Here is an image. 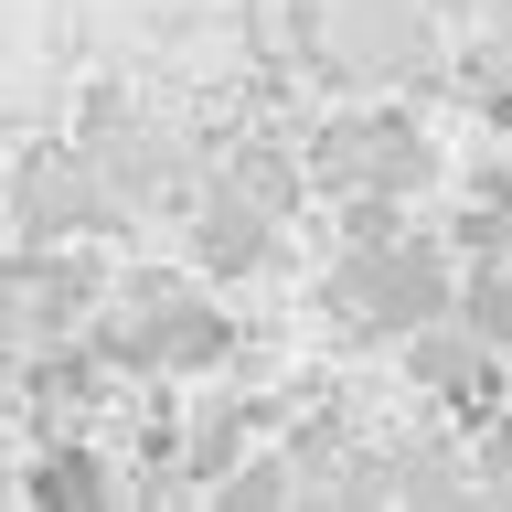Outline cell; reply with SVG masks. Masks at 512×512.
Here are the masks:
<instances>
[{
  "mask_svg": "<svg viewBox=\"0 0 512 512\" xmlns=\"http://www.w3.org/2000/svg\"><path fill=\"white\" fill-rule=\"evenodd\" d=\"M491 352H502V342H491L470 310H459V320L438 310L427 331H406V374L427 384L438 406H480V416H491V406H502V374H491Z\"/></svg>",
  "mask_w": 512,
  "mask_h": 512,
  "instance_id": "cell-7",
  "label": "cell"
},
{
  "mask_svg": "<svg viewBox=\"0 0 512 512\" xmlns=\"http://www.w3.org/2000/svg\"><path fill=\"white\" fill-rule=\"evenodd\" d=\"M107 491H118V470H107V448H96V438H54V448H32V459H22V502L75 512V502H107Z\"/></svg>",
  "mask_w": 512,
  "mask_h": 512,
  "instance_id": "cell-9",
  "label": "cell"
},
{
  "mask_svg": "<svg viewBox=\"0 0 512 512\" xmlns=\"http://www.w3.org/2000/svg\"><path fill=\"white\" fill-rule=\"evenodd\" d=\"M320 310L342 320L352 342H406L448 310V246L438 235H384V246H342V267L320 278Z\"/></svg>",
  "mask_w": 512,
  "mask_h": 512,
  "instance_id": "cell-2",
  "label": "cell"
},
{
  "mask_svg": "<svg viewBox=\"0 0 512 512\" xmlns=\"http://www.w3.org/2000/svg\"><path fill=\"white\" fill-rule=\"evenodd\" d=\"M256 438H267V406H235V395L203 406V416L182 427V480H192V491H224V480L256 459Z\"/></svg>",
  "mask_w": 512,
  "mask_h": 512,
  "instance_id": "cell-8",
  "label": "cell"
},
{
  "mask_svg": "<svg viewBox=\"0 0 512 512\" xmlns=\"http://www.w3.org/2000/svg\"><path fill=\"white\" fill-rule=\"evenodd\" d=\"M96 320V256L75 235L54 246H11V288H0V331H22V342H54V331H86Z\"/></svg>",
  "mask_w": 512,
  "mask_h": 512,
  "instance_id": "cell-5",
  "label": "cell"
},
{
  "mask_svg": "<svg viewBox=\"0 0 512 512\" xmlns=\"http://www.w3.org/2000/svg\"><path fill=\"white\" fill-rule=\"evenodd\" d=\"M459 310H470L480 331L512 352V256H480V267H470V288H459Z\"/></svg>",
  "mask_w": 512,
  "mask_h": 512,
  "instance_id": "cell-12",
  "label": "cell"
},
{
  "mask_svg": "<svg viewBox=\"0 0 512 512\" xmlns=\"http://www.w3.org/2000/svg\"><path fill=\"white\" fill-rule=\"evenodd\" d=\"M118 214H128V203L107 192L96 150H32V160H11V235H32V246L96 235V224H118Z\"/></svg>",
  "mask_w": 512,
  "mask_h": 512,
  "instance_id": "cell-4",
  "label": "cell"
},
{
  "mask_svg": "<svg viewBox=\"0 0 512 512\" xmlns=\"http://www.w3.org/2000/svg\"><path fill=\"white\" fill-rule=\"evenodd\" d=\"M448 246H470V256H512V160H480L470 182H459Z\"/></svg>",
  "mask_w": 512,
  "mask_h": 512,
  "instance_id": "cell-10",
  "label": "cell"
},
{
  "mask_svg": "<svg viewBox=\"0 0 512 512\" xmlns=\"http://www.w3.org/2000/svg\"><path fill=\"white\" fill-rule=\"evenodd\" d=\"M278 224L288 214H267V203H256V192H203V203H192V267H203V278L214 288H235V278H267V267H278Z\"/></svg>",
  "mask_w": 512,
  "mask_h": 512,
  "instance_id": "cell-6",
  "label": "cell"
},
{
  "mask_svg": "<svg viewBox=\"0 0 512 512\" xmlns=\"http://www.w3.org/2000/svg\"><path fill=\"white\" fill-rule=\"evenodd\" d=\"M235 192H256L267 214H299V192H310V150H246V160H235Z\"/></svg>",
  "mask_w": 512,
  "mask_h": 512,
  "instance_id": "cell-11",
  "label": "cell"
},
{
  "mask_svg": "<svg viewBox=\"0 0 512 512\" xmlns=\"http://www.w3.org/2000/svg\"><path fill=\"white\" fill-rule=\"evenodd\" d=\"M438 182V139L416 107H342V118L310 128V192H427Z\"/></svg>",
  "mask_w": 512,
  "mask_h": 512,
  "instance_id": "cell-3",
  "label": "cell"
},
{
  "mask_svg": "<svg viewBox=\"0 0 512 512\" xmlns=\"http://www.w3.org/2000/svg\"><path fill=\"white\" fill-rule=\"evenodd\" d=\"M86 331H96V352H107L118 374H139V384H171V374H214V363H235V310H224V299H203V288H182V278H128L118 310H96Z\"/></svg>",
  "mask_w": 512,
  "mask_h": 512,
  "instance_id": "cell-1",
  "label": "cell"
},
{
  "mask_svg": "<svg viewBox=\"0 0 512 512\" xmlns=\"http://www.w3.org/2000/svg\"><path fill=\"white\" fill-rule=\"evenodd\" d=\"M11 491H22V470H11V438H0V502H11Z\"/></svg>",
  "mask_w": 512,
  "mask_h": 512,
  "instance_id": "cell-15",
  "label": "cell"
},
{
  "mask_svg": "<svg viewBox=\"0 0 512 512\" xmlns=\"http://www.w3.org/2000/svg\"><path fill=\"white\" fill-rule=\"evenodd\" d=\"M288 491H299V459H246L224 480V502H288Z\"/></svg>",
  "mask_w": 512,
  "mask_h": 512,
  "instance_id": "cell-13",
  "label": "cell"
},
{
  "mask_svg": "<svg viewBox=\"0 0 512 512\" xmlns=\"http://www.w3.org/2000/svg\"><path fill=\"white\" fill-rule=\"evenodd\" d=\"M480 480H491V491H512V395L480 416Z\"/></svg>",
  "mask_w": 512,
  "mask_h": 512,
  "instance_id": "cell-14",
  "label": "cell"
},
{
  "mask_svg": "<svg viewBox=\"0 0 512 512\" xmlns=\"http://www.w3.org/2000/svg\"><path fill=\"white\" fill-rule=\"evenodd\" d=\"M0 288H11V246H0Z\"/></svg>",
  "mask_w": 512,
  "mask_h": 512,
  "instance_id": "cell-16",
  "label": "cell"
}]
</instances>
